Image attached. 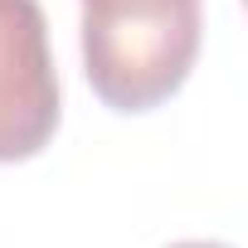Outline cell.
<instances>
[{
	"label": "cell",
	"instance_id": "obj_2",
	"mask_svg": "<svg viewBox=\"0 0 248 248\" xmlns=\"http://www.w3.org/2000/svg\"><path fill=\"white\" fill-rule=\"evenodd\" d=\"M59 132V73L39 0H0V166L39 156Z\"/></svg>",
	"mask_w": 248,
	"mask_h": 248
},
{
	"label": "cell",
	"instance_id": "obj_3",
	"mask_svg": "<svg viewBox=\"0 0 248 248\" xmlns=\"http://www.w3.org/2000/svg\"><path fill=\"white\" fill-rule=\"evenodd\" d=\"M170 248H229V243H209V238H185V243H170Z\"/></svg>",
	"mask_w": 248,
	"mask_h": 248
},
{
	"label": "cell",
	"instance_id": "obj_1",
	"mask_svg": "<svg viewBox=\"0 0 248 248\" xmlns=\"http://www.w3.org/2000/svg\"><path fill=\"white\" fill-rule=\"evenodd\" d=\"M200 30V0H83V73L112 112H151L185 88Z\"/></svg>",
	"mask_w": 248,
	"mask_h": 248
}]
</instances>
